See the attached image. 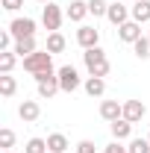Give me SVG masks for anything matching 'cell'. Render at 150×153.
Segmentation results:
<instances>
[{"label":"cell","instance_id":"1","mask_svg":"<svg viewBox=\"0 0 150 153\" xmlns=\"http://www.w3.org/2000/svg\"><path fill=\"white\" fill-rule=\"evenodd\" d=\"M82 65H85L88 76H109V71H112L109 56H106L103 47H91V50H85V53H82Z\"/></svg>","mask_w":150,"mask_h":153},{"label":"cell","instance_id":"2","mask_svg":"<svg viewBox=\"0 0 150 153\" xmlns=\"http://www.w3.org/2000/svg\"><path fill=\"white\" fill-rule=\"evenodd\" d=\"M24 71L27 74H56L53 71V53H47V50H36V53H30V56L24 59Z\"/></svg>","mask_w":150,"mask_h":153},{"label":"cell","instance_id":"3","mask_svg":"<svg viewBox=\"0 0 150 153\" xmlns=\"http://www.w3.org/2000/svg\"><path fill=\"white\" fill-rule=\"evenodd\" d=\"M56 76H59V88H62L65 94H74L76 88L82 85V76H79V71H76L74 65H62L56 71Z\"/></svg>","mask_w":150,"mask_h":153},{"label":"cell","instance_id":"4","mask_svg":"<svg viewBox=\"0 0 150 153\" xmlns=\"http://www.w3.org/2000/svg\"><path fill=\"white\" fill-rule=\"evenodd\" d=\"M62 21H65V12L59 9L56 3H44V6H41V24H44L47 33H59Z\"/></svg>","mask_w":150,"mask_h":153},{"label":"cell","instance_id":"5","mask_svg":"<svg viewBox=\"0 0 150 153\" xmlns=\"http://www.w3.org/2000/svg\"><path fill=\"white\" fill-rule=\"evenodd\" d=\"M36 88H38V97H41V100H50V97H56L59 91H62L56 74H38L36 76Z\"/></svg>","mask_w":150,"mask_h":153},{"label":"cell","instance_id":"6","mask_svg":"<svg viewBox=\"0 0 150 153\" xmlns=\"http://www.w3.org/2000/svg\"><path fill=\"white\" fill-rule=\"evenodd\" d=\"M36 27H38V24L33 18H12L6 30L12 33L15 41H21V38H33V36H36Z\"/></svg>","mask_w":150,"mask_h":153},{"label":"cell","instance_id":"7","mask_svg":"<svg viewBox=\"0 0 150 153\" xmlns=\"http://www.w3.org/2000/svg\"><path fill=\"white\" fill-rule=\"evenodd\" d=\"M76 44H79L82 50L100 47V30H97V27H88V24H82V27L76 30Z\"/></svg>","mask_w":150,"mask_h":153},{"label":"cell","instance_id":"8","mask_svg":"<svg viewBox=\"0 0 150 153\" xmlns=\"http://www.w3.org/2000/svg\"><path fill=\"white\" fill-rule=\"evenodd\" d=\"M118 38H121L124 44H135V41L141 38V24H138V21L121 24V27H118Z\"/></svg>","mask_w":150,"mask_h":153},{"label":"cell","instance_id":"9","mask_svg":"<svg viewBox=\"0 0 150 153\" xmlns=\"http://www.w3.org/2000/svg\"><path fill=\"white\" fill-rule=\"evenodd\" d=\"M106 18H109V24H115V27H121V24H127V21H132L130 15V6H124V3H109V12H106Z\"/></svg>","mask_w":150,"mask_h":153},{"label":"cell","instance_id":"10","mask_svg":"<svg viewBox=\"0 0 150 153\" xmlns=\"http://www.w3.org/2000/svg\"><path fill=\"white\" fill-rule=\"evenodd\" d=\"M85 15H88V0H71L68 9H65V18L74 21V24H82Z\"/></svg>","mask_w":150,"mask_h":153},{"label":"cell","instance_id":"11","mask_svg":"<svg viewBox=\"0 0 150 153\" xmlns=\"http://www.w3.org/2000/svg\"><path fill=\"white\" fill-rule=\"evenodd\" d=\"M100 118L103 121H118V118H124V103H118V100H100Z\"/></svg>","mask_w":150,"mask_h":153},{"label":"cell","instance_id":"12","mask_svg":"<svg viewBox=\"0 0 150 153\" xmlns=\"http://www.w3.org/2000/svg\"><path fill=\"white\" fill-rule=\"evenodd\" d=\"M144 115H147V106H144L141 100H124V118H127L130 124H138Z\"/></svg>","mask_w":150,"mask_h":153},{"label":"cell","instance_id":"13","mask_svg":"<svg viewBox=\"0 0 150 153\" xmlns=\"http://www.w3.org/2000/svg\"><path fill=\"white\" fill-rule=\"evenodd\" d=\"M18 118L24 121V124L38 121V118H41V106H38V100H24V103L18 106Z\"/></svg>","mask_w":150,"mask_h":153},{"label":"cell","instance_id":"14","mask_svg":"<svg viewBox=\"0 0 150 153\" xmlns=\"http://www.w3.org/2000/svg\"><path fill=\"white\" fill-rule=\"evenodd\" d=\"M132 127H135V124H130L127 118H118V121L109 124V133H112L115 141H127V138L132 135Z\"/></svg>","mask_w":150,"mask_h":153},{"label":"cell","instance_id":"15","mask_svg":"<svg viewBox=\"0 0 150 153\" xmlns=\"http://www.w3.org/2000/svg\"><path fill=\"white\" fill-rule=\"evenodd\" d=\"M130 15H132V21H138V24H147L150 21V0H132Z\"/></svg>","mask_w":150,"mask_h":153},{"label":"cell","instance_id":"16","mask_svg":"<svg viewBox=\"0 0 150 153\" xmlns=\"http://www.w3.org/2000/svg\"><path fill=\"white\" fill-rule=\"evenodd\" d=\"M82 88H85L88 97H103L106 94V79H103V76H88V79L82 82Z\"/></svg>","mask_w":150,"mask_h":153},{"label":"cell","instance_id":"17","mask_svg":"<svg viewBox=\"0 0 150 153\" xmlns=\"http://www.w3.org/2000/svg\"><path fill=\"white\" fill-rule=\"evenodd\" d=\"M68 147H71V144H68V138L62 133H50L47 135V150L50 153H68Z\"/></svg>","mask_w":150,"mask_h":153},{"label":"cell","instance_id":"18","mask_svg":"<svg viewBox=\"0 0 150 153\" xmlns=\"http://www.w3.org/2000/svg\"><path fill=\"white\" fill-rule=\"evenodd\" d=\"M12 50H15L21 59H27L30 53H36V50H38V41H36V36H33V38H21V41H15Z\"/></svg>","mask_w":150,"mask_h":153},{"label":"cell","instance_id":"19","mask_svg":"<svg viewBox=\"0 0 150 153\" xmlns=\"http://www.w3.org/2000/svg\"><path fill=\"white\" fill-rule=\"evenodd\" d=\"M65 44H68V41H65V36H62V33H47L44 50H47V53H62V50H65Z\"/></svg>","mask_w":150,"mask_h":153},{"label":"cell","instance_id":"20","mask_svg":"<svg viewBox=\"0 0 150 153\" xmlns=\"http://www.w3.org/2000/svg\"><path fill=\"white\" fill-rule=\"evenodd\" d=\"M18 53L15 50H0V74H12V68L18 65Z\"/></svg>","mask_w":150,"mask_h":153},{"label":"cell","instance_id":"21","mask_svg":"<svg viewBox=\"0 0 150 153\" xmlns=\"http://www.w3.org/2000/svg\"><path fill=\"white\" fill-rule=\"evenodd\" d=\"M15 91H18L15 76H12V74H3V76H0V94H3V97H12Z\"/></svg>","mask_w":150,"mask_h":153},{"label":"cell","instance_id":"22","mask_svg":"<svg viewBox=\"0 0 150 153\" xmlns=\"http://www.w3.org/2000/svg\"><path fill=\"white\" fill-rule=\"evenodd\" d=\"M132 53H135L138 59H150V38H147V36H141L135 44H132Z\"/></svg>","mask_w":150,"mask_h":153},{"label":"cell","instance_id":"23","mask_svg":"<svg viewBox=\"0 0 150 153\" xmlns=\"http://www.w3.org/2000/svg\"><path fill=\"white\" fill-rule=\"evenodd\" d=\"M106 12H109V3H106V0H88V15L106 18Z\"/></svg>","mask_w":150,"mask_h":153},{"label":"cell","instance_id":"24","mask_svg":"<svg viewBox=\"0 0 150 153\" xmlns=\"http://www.w3.org/2000/svg\"><path fill=\"white\" fill-rule=\"evenodd\" d=\"M24 153H50L47 150V138H30L27 147H24Z\"/></svg>","mask_w":150,"mask_h":153},{"label":"cell","instance_id":"25","mask_svg":"<svg viewBox=\"0 0 150 153\" xmlns=\"http://www.w3.org/2000/svg\"><path fill=\"white\" fill-rule=\"evenodd\" d=\"M127 150L130 153H150V138H130Z\"/></svg>","mask_w":150,"mask_h":153},{"label":"cell","instance_id":"26","mask_svg":"<svg viewBox=\"0 0 150 153\" xmlns=\"http://www.w3.org/2000/svg\"><path fill=\"white\" fill-rule=\"evenodd\" d=\"M12 144H15V133H12L9 127H3V130H0V147H3V150H12Z\"/></svg>","mask_w":150,"mask_h":153},{"label":"cell","instance_id":"27","mask_svg":"<svg viewBox=\"0 0 150 153\" xmlns=\"http://www.w3.org/2000/svg\"><path fill=\"white\" fill-rule=\"evenodd\" d=\"M76 153H97V144L91 138H82V141H76Z\"/></svg>","mask_w":150,"mask_h":153},{"label":"cell","instance_id":"28","mask_svg":"<svg viewBox=\"0 0 150 153\" xmlns=\"http://www.w3.org/2000/svg\"><path fill=\"white\" fill-rule=\"evenodd\" d=\"M9 47H15V38H12L9 30H3L0 33V50H9Z\"/></svg>","mask_w":150,"mask_h":153},{"label":"cell","instance_id":"29","mask_svg":"<svg viewBox=\"0 0 150 153\" xmlns=\"http://www.w3.org/2000/svg\"><path fill=\"white\" fill-rule=\"evenodd\" d=\"M103 153H130V150H127V147H124L121 141H115V138H112V141H109V144L103 147Z\"/></svg>","mask_w":150,"mask_h":153},{"label":"cell","instance_id":"30","mask_svg":"<svg viewBox=\"0 0 150 153\" xmlns=\"http://www.w3.org/2000/svg\"><path fill=\"white\" fill-rule=\"evenodd\" d=\"M0 3H3L6 12H18L21 6H24V0H0Z\"/></svg>","mask_w":150,"mask_h":153},{"label":"cell","instance_id":"31","mask_svg":"<svg viewBox=\"0 0 150 153\" xmlns=\"http://www.w3.org/2000/svg\"><path fill=\"white\" fill-rule=\"evenodd\" d=\"M38 3H53V0H38Z\"/></svg>","mask_w":150,"mask_h":153},{"label":"cell","instance_id":"32","mask_svg":"<svg viewBox=\"0 0 150 153\" xmlns=\"http://www.w3.org/2000/svg\"><path fill=\"white\" fill-rule=\"evenodd\" d=\"M0 153H15V150H0Z\"/></svg>","mask_w":150,"mask_h":153},{"label":"cell","instance_id":"33","mask_svg":"<svg viewBox=\"0 0 150 153\" xmlns=\"http://www.w3.org/2000/svg\"><path fill=\"white\" fill-rule=\"evenodd\" d=\"M68 153H76V150H68Z\"/></svg>","mask_w":150,"mask_h":153},{"label":"cell","instance_id":"34","mask_svg":"<svg viewBox=\"0 0 150 153\" xmlns=\"http://www.w3.org/2000/svg\"><path fill=\"white\" fill-rule=\"evenodd\" d=\"M147 138H150V135H147Z\"/></svg>","mask_w":150,"mask_h":153}]
</instances>
